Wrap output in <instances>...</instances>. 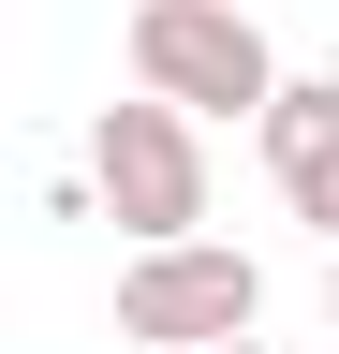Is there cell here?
<instances>
[{
  "instance_id": "obj_5",
  "label": "cell",
  "mask_w": 339,
  "mask_h": 354,
  "mask_svg": "<svg viewBox=\"0 0 339 354\" xmlns=\"http://www.w3.org/2000/svg\"><path fill=\"white\" fill-rule=\"evenodd\" d=\"M280 207H295V221L339 251V148H310V162H295V177H280Z\"/></svg>"
},
{
  "instance_id": "obj_1",
  "label": "cell",
  "mask_w": 339,
  "mask_h": 354,
  "mask_svg": "<svg viewBox=\"0 0 339 354\" xmlns=\"http://www.w3.org/2000/svg\"><path fill=\"white\" fill-rule=\"evenodd\" d=\"M89 207L118 221V236H206V133L192 104H162V88H133V104L89 118Z\"/></svg>"
},
{
  "instance_id": "obj_7",
  "label": "cell",
  "mask_w": 339,
  "mask_h": 354,
  "mask_svg": "<svg viewBox=\"0 0 339 354\" xmlns=\"http://www.w3.org/2000/svg\"><path fill=\"white\" fill-rule=\"evenodd\" d=\"M206 354H266V339H206Z\"/></svg>"
},
{
  "instance_id": "obj_2",
  "label": "cell",
  "mask_w": 339,
  "mask_h": 354,
  "mask_svg": "<svg viewBox=\"0 0 339 354\" xmlns=\"http://www.w3.org/2000/svg\"><path fill=\"white\" fill-rule=\"evenodd\" d=\"M266 325V266L222 251V236H148L118 266V339L133 354H206V339H251Z\"/></svg>"
},
{
  "instance_id": "obj_4",
  "label": "cell",
  "mask_w": 339,
  "mask_h": 354,
  "mask_svg": "<svg viewBox=\"0 0 339 354\" xmlns=\"http://www.w3.org/2000/svg\"><path fill=\"white\" fill-rule=\"evenodd\" d=\"M251 148H266V177H295L310 148H339V74H280V104L251 118Z\"/></svg>"
},
{
  "instance_id": "obj_6",
  "label": "cell",
  "mask_w": 339,
  "mask_h": 354,
  "mask_svg": "<svg viewBox=\"0 0 339 354\" xmlns=\"http://www.w3.org/2000/svg\"><path fill=\"white\" fill-rule=\"evenodd\" d=\"M325 325H339V251H325Z\"/></svg>"
},
{
  "instance_id": "obj_3",
  "label": "cell",
  "mask_w": 339,
  "mask_h": 354,
  "mask_svg": "<svg viewBox=\"0 0 339 354\" xmlns=\"http://www.w3.org/2000/svg\"><path fill=\"white\" fill-rule=\"evenodd\" d=\"M133 88H162L192 118H266L280 59H266V30L236 0H133Z\"/></svg>"
}]
</instances>
